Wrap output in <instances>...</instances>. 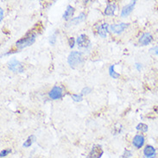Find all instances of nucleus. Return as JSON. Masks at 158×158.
Segmentation results:
<instances>
[{"label": "nucleus", "mask_w": 158, "mask_h": 158, "mask_svg": "<svg viewBox=\"0 0 158 158\" xmlns=\"http://www.w3.org/2000/svg\"><path fill=\"white\" fill-rule=\"evenodd\" d=\"M48 95H49V98L51 99H60L63 95V90L60 86L56 85L52 88Z\"/></svg>", "instance_id": "39448f33"}, {"label": "nucleus", "mask_w": 158, "mask_h": 158, "mask_svg": "<svg viewBox=\"0 0 158 158\" xmlns=\"http://www.w3.org/2000/svg\"><path fill=\"white\" fill-rule=\"evenodd\" d=\"M35 37H36V34L34 33L32 30H30V32L26 35L25 37H23V38L17 41V43H16V45H17V47L19 49H23L24 48L29 47L30 45H32L35 43Z\"/></svg>", "instance_id": "f03ea898"}, {"label": "nucleus", "mask_w": 158, "mask_h": 158, "mask_svg": "<svg viewBox=\"0 0 158 158\" xmlns=\"http://www.w3.org/2000/svg\"><path fill=\"white\" fill-rule=\"evenodd\" d=\"M108 23H103L101 25L98 27V35L102 37V38H106L108 33Z\"/></svg>", "instance_id": "f8f14e48"}, {"label": "nucleus", "mask_w": 158, "mask_h": 158, "mask_svg": "<svg viewBox=\"0 0 158 158\" xmlns=\"http://www.w3.org/2000/svg\"><path fill=\"white\" fill-rule=\"evenodd\" d=\"M143 154L147 158H155L156 152V149L153 146L147 145L143 150Z\"/></svg>", "instance_id": "9b49d317"}, {"label": "nucleus", "mask_w": 158, "mask_h": 158, "mask_svg": "<svg viewBox=\"0 0 158 158\" xmlns=\"http://www.w3.org/2000/svg\"><path fill=\"white\" fill-rule=\"evenodd\" d=\"M150 51V53H153L154 55H156V56H158V47H155V48H151Z\"/></svg>", "instance_id": "393cba45"}, {"label": "nucleus", "mask_w": 158, "mask_h": 158, "mask_svg": "<svg viewBox=\"0 0 158 158\" xmlns=\"http://www.w3.org/2000/svg\"><path fill=\"white\" fill-rule=\"evenodd\" d=\"M35 140V137H34V136H30V137H29V138L26 140L24 143H23V146L24 147V148H28V147H30L31 146V144L33 143V142Z\"/></svg>", "instance_id": "f3484780"}, {"label": "nucleus", "mask_w": 158, "mask_h": 158, "mask_svg": "<svg viewBox=\"0 0 158 158\" xmlns=\"http://www.w3.org/2000/svg\"><path fill=\"white\" fill-rule=\"evenodd\" d=\"M4 18V11H3V9H0V20L2 21Z\"/></svg>", "instance_id": "a878e982"}, {"label": "nucleus", "mask_w": 158, "mask_h": 158, "mask_svg": "<svg viewBox=\"0 0 158 158\" xmlns=\"http://www.w3.org/2000/svg\"><path fill=\"white\" fill-rule=\"evenodd\" d=\"M128 26V23H118V24H111V25L110 26V30H111L112 33L120 34V33H122Z\"/></svg>", "instance_id": "423d86ee"}, {"label": "nucleus", "mask_w": 158, "mask_h": 158, "mask_svg": "<svg viewBox=\"0 0 158 158\" xmlns=\"http://www.w3.org/2000/svg\"><path fill=\"white\" fill-rule=\"evenodd\" d=\"M116 10V4H108L105 10V14L106 16H113L114 15V11Z\"/></svg>", "instance_id": "2eb2a0df"}, {"label": "nucleus", "mask_w": 158, "mask_h": 158, "mask_svg": "<svg viewBox=\"0 0 158 158\" xmlns=\"http://www.w3.org/2000/svg\"><path fill=\"white\" fill-rule=\"evenodd\" d=\"M144 144V137L143 135H136L133 138V145L137 149H140Z\"/></svg>", "instance_id": "9d476101"}, {"label": "nucleus", "mask_w": 158, "mask_h": 158, "mask_svg": "<svg viewBox=\"0 0 158 158\" xmlns=\"http://www.w3.org/2000/svg\"><path fill=\"white\" fill-rule=\"evenodd\" d=\"M73 13H74V8L72 7L71 5H68V7L65 10V13L63 14V18L65 20H69L70 17H73Z\"/></svg>", "instance_id": "4468645a"}, {"label": "nucleus", "mask_w": 158, "mask_h": 158, "mask_svg": "<svg viewBox=\"0 0 158 158\" xmlns=\"http://www.w3.org/2000/svg\"><path fill=\"white\" fill-rule=\"evenodd\" d=\"M74 42H75V41H74V38H73V37H70V38H69V47L71 48H73V46H74Z\"/></svg>", "instance_id": "b1692460"}, {"label": "nucleus", "mask_w": 158, "mask_h": 158, "mask_svg": "<svg viewBox=\"0 0 158 158\" xmlns=\"http://www.w3.org/2000/svg\"><path fill=\"white\" fill-rule=\"evenodd\" d=\"M136 68H137V69L138 71H141L142 64H140V63H137V64H136Z\"/></svg>", "instance_id": "bb28decb"}, {"label": "nucleus", "mask_w": 158, "mask_h": 158, "mask_svg": "<svg viewBox=\"0 0 158 158\" xmlns=\"http://www.w3.org/2000/svg\"><path fill=\"white\" fill-rule=\"evenodd\" d=\"M137 131H141L142 132H147L148 131V125L145 124H143V123H140L137 125Z\"/></svg>", "instance_id": "a211bd4d"}, {"label": "nucleus", "mask_w": 158, "mask_h": 158, "mask_svg": "<svg viewBox=\"0 0 158 158\" xmlns=\"http://www.w3.org/2000/svg\"><path fill=\"white\" fill-rule=\"evenodd\" d=\"M56 42V33H55V34H53L50 35V37H49V43H50L51 45H55Z\"/></svg>", "instance_id": "aec40b11"}, {"label": "nucleus", "mask_w": 158, "mask_h": 158, "mask_svg": "<svg viewBox=\"0 0 158 158\" xmlns=\"http://www.w3.org/2000/svg\"><path fill=\"white\" fill-rule=\"evenodd\" d=\"M71 97L73 99V101H75V102H81V100L83 99L82 98V94H72L71 95Z\"/></svg>", "instance_id": "6ab92c4d"}, {"label": "nucleus", "mask_w": 158, "mask_h": 158, "mask_svg": "<svg viewBox=\"0 0 158 158\" xmlns=\"http://www.w3.org/2000/svg\"><path fill=\"white\" fill-rule=\"evenodd\" d=\"M131 156H132V154H131V151H130V150H124V155L122 156V158H130Z\"/></svg>", "instance_id": "4be33fe9"}, {"label": "nucleus", "mask_w": 158, "mask_h": 158, "mask_svg": "<svg viewBox=\"0 0 158 158\" xmlns=\"http://www.w3.org/2000/svg\"><path fill=\"white\" fill-rule=\"evenodd\" d=\"M10 152H11V150H10V149H8V150H2V151H1V153H0V156H1V157L6 156L10 154Z\"/></svg>", "instance_id": "412c9836"}, {"label": "nucleus", "mask_w": 158, "mask_h": 158, "mask_svg": "<svg viewBox=\"0 0 158 158\" xmlns=\"http://www.w3.org/2000/svg\"><path fill=\"white\" fill-rule=\"evenodd\" d=\"M152 40H153V37H152L151 34L146 32V33H143V34L142 35V36L140 37V39H139V43H140L141 45L145 46V45L150 44V43L152 42Z\"/></svg>", "instance_id": "1a4fd4ad"}, {"label": "nucleus", "mask_w": 158, "mask_h": 158, "mask_svg": "<svg viewBox=\"0 0 158 158\" xmlns=\"http://www.w3.org/2000/svg\"><path fill=\"white\" fill-rule=\"evenodd\" d=\"M77 44L81 49H88L91 48V42L88 36L85 34H82L80 36H78Z\"/></svg>", "instance_id": "7ed1b4c3"}, {"label": "nucleus", "mask_w": 158, "mask_h": 158, "mask_svg": "<svg viewBox=\"0 0 158 158\" xmlns=\"http://www.w3.org/2000/svg\"><path fill=\"white\" fill-rule=\"evenodd\" d=\"M68 62L72 69H78L83 66L85 58L81 52L72 51L68 57Z\"/></svg>", "instance_id": "f257e3e1"}, {"label": "nucleus", "mask_w": 158, "mask_h": 158, "mask_svg": "<svg viewBox=\"0 0 158 158\" xmlns=\"http://www.w3.org/2000/svg\"><path fill=\"white\" fill-rule=\"evenodd\" d=\"M109 74H110V76L111 78H113V79H118V78H119L120 74L119 73H116L115 70H114V65H111V67L109 68Z\"/></svg>", "instance_id": "dca6fc26"}, {"label": "nucleus", "mask_w": 158, "mask_h": 158, "mask_svg": "<svg viewBox=\"0 0 158 158\" xmlns=\"http://www.w3.org/2000/svg\"><path fill=\"white\" fill-rule=\"evenodd\" d=\"M103 155V150L101 146L96 145L92 149L89 155L86 156V158H100Z\"/></svg>", "instance_id": "0eeeda50"}, {"label": "nucleus", "mask_w": 158, "mask_h": 158, "mask_svg": "<svg viewBox=\"0 0 158 158\" xmlns=\"http://www.w3.org/2000/svg\"><path fill=\"white\" fill-rule=\"evenodd\" d=\"M85 19V13H81L79 17H75V18H73V19L70 21L69 25H75V24H78V23H81V22L84 21Z\"/></svg>", "instance_id": "ddd939ff"}, {"label": "nucleus", "mask_w": 158, "mask_h": 158, "mask_svg": "<svg viewBox=\"0 0 158 158\" xmlns=\"http://www.w3.org/2000/svg\"><path fill=\"white\" fill-rule=\"evenodd\" d=\"M91 91H92V89H91L90 87H88V86H86V87L82 89V91H81V94H82V95H86V94H88L89 93H91Z\"/></svg>", "instance_id": "5701e85b"}, {"label": "nucleus", "mask_w": 158, "mask_h": 158, "mask_svg": "<svg viewBox=\"0 0 158 158\" xmlns=\"http://www.w3.org/2000/svg\"><path fill=\"white\" fill-rule=\"evenodd\" d=\"M8 68L14 73H23V66L20 61L16 59H12L9 61Z\"/></svg>", "instance_id": "20e7f679"}, {"label": "nucleus", "mask_w": 158, "mask_h": 158, "mask_svg": "<svg viewBox=\"0 0 158 158\" xmlns=\"http://www.w3.org/2000/svg\"><path fill=\"white\" fill-rule=\"evenodd\" d=\"M136 3H137L136 1H132V2H131L129 4L125 5L124 8L122 9V10H121V17H127V16H129L131 13L132 12L133 9L135 7Z\"/></svg>", "instance_id": "6e6552de"}]
</instances>
